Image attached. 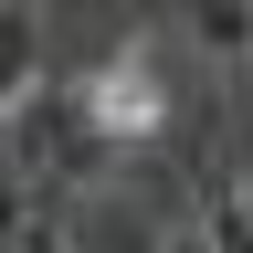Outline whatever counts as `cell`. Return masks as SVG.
Returning a JSON list of instances; mask_svg holds the SVG:
<instances>
[{"instance_id":"7a4b0ae2","label":"cell","mask_w":253,"mask_h":253,"mask_svg":"<svg viewBox=\"0 0 253 253\" xmlns=\"http://www.w3.org/2000/svg\"><path fill=\"white\" fill-rule=\"evenodd\" d=\"M32 95H42V11H32V0H0V126H11Z\"/></svg>"},{"instance_id":"6da1fadb","label":"cell","mask_w":253,"mask_h":253,"mask_svg":"<svg viewBox=\"0 0 253 253\" xmlns=\"http://www.w3.org/2000/svg\"><path fill=\"white\" fill-rule=\"evenodd\" d=\"M63 95H74V116H84L106 148H137V137H158V126H169V106H158V74H148V53H116V63H95V74H74Z\"/></svg>"},{"instance_id":"277c9868","label":"cell","mask_w":253,"mask_h":253,"mask_svg":"<svg viewBox=\"0 0 253 253\" xmlns=\"http://www.w3.org/2000/svg\"><path fill=\"white\" fill-rule=\"evenodd\" d=\"M201 253H253V201L243 190H211L201 201Z\"/></svg>"},{"instance_id":"5b68a950","label":"cell","mask_w":253,"mask_h":253,"mask_svg":"<svg viewBox=\"0 0 253 253\" xmlns=\"http://www.w3.org/2000/svg\"><path fill=\"white\" fill-rule=\"evenodd\" d=\"M74 253H158V232H148V221H126V211H106L95 232H74Z\"/></svg>"},{"instance_id":"3957f363","label":"cell","mask_w":253,"mask_h":253,"mask_svg":"<svg viewBox=\"0 0 253 253\" xmlns=\"http://www.w3.org/2000/svg\"><path fill=\"white\" fill-rule=\"evenodd\" d=\"M179 32L211 53H253V0H179Z\"/></svg>"},{"instance_id":"8992f818","label":"cell","mask_w":253,"mask_h":253,"mask_svg":"<svg viewBox=\"0 0 253 253\" xmlns=\"http://www.w3.org/2000/svg\"><path fill=\"white\" fill-rule=\"evenodd\" d=\"M11 253H74V232H63V221H42V211H32V221H21V243H11Z\"/></svg>"},{"instance_id":"52a82bcc","label":"cell","mask_w":253,"mask_h":253,"mask_svg":"<svg viewBox=\"0 0 253 253\" xmlns=\"http://www.w3.org/2000/svg\"><path fill=\"white\" fill-rule=\"evenodd\" d=\"M179 253H201V232H190V243H179Z\"/></svg>"}]
</instances>
